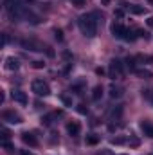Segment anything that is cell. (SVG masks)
<instances>
[{
	"mask_svg": "<svg viewBox=\"0 0 153 155\" xmlns=\"http://www.w3.org/2000/svg\"><path fill=\"white\" fill-rule=\"evenodd\" d=\"M0 132H2V139H4V141H7V139L11 137V134H9V130H7V128H2Z\"/></svg>",
	"mask_w": 153,
	"mask_h": 155,
	"instance_id": "obj_22",
	"label": "cell"
},
{
	"mask_svg": "<svg viewBox=\"0 0 153 155\" xmlns=\"http://www.w3.org/2000/svg\"><path fill=\"white\" fill-rule=\"evenodd\" d=\"M128 144H132V146H139V139H135V137H132V139L128 141Z\"/></svg>",
	"mask_w": 153,
	"mask_h": 155,
	"instance_id": "obj_25",
	"label": "cell"
},
{
	"mask_svg": "<svg viewBox=\"0 0 153 155\" xmlns=\"http://www.w3.org/2000/svg\"><path fill=\"white\" fill-rule=\"evenodd\" d=\"M13 99L16 103H20V105H27V96L22 90H13Z\"/></svg>",
	"mask_w": 153,
	"mask_h": 155,
	"instance_id": "obj_10",
	"label": "cell"
},
{
	"mask_svg": "<svg viewBox=\"0 0 153 155\" xmlns=\"http://www.w3.org/2000/svg\"><path fill=\"white\" fill-rule=\"evenodd\" d=\"M135 74L141 76V78H151V72H150V71H142V69H137Z\"/></svg>",
	"mask_w": 153,
	"mask_h": 155,
	"instance_id": "obj_19",
	"label": "cell"
},
{
	"mask_svg": "<svg viewBox=\"0 0 153 155\" xmlns=\"http://www.w3.org/2000/svg\"><path fill=\"white\" fill-rule=\"evenodd\" d=\"M2 119L7 121V123H11V124H20V123H22V116L16 114V112H13V110L4 112V114H2Z\"/></svg>",
	"mask_w": 153,
	"mask_h": 155,
	"instance_id": "obj_5",
	"label": "cell"
},
{
	"mask_svg": "<svg viewBox=\"0 0 153 155\" xmlns=\"http://www.w3.org/2000/svg\"><path fill=\"white\" fill-rule=\"evenodd\" d=\"M142 96H144V97H146V99H148V101H150V103L153 105V88H148V90H144V92H142Z\"/></svg>",
	"mask_w": 153,
	"mask_h": 155,
	"instance_id": "obj_18",
	"label": "cell"
},
{
	"mask_svg": "<svg viewBox=\"0 0 153 155\" xmlns=\"http://www.w3.org/2000/svg\"><path fill=\"white\" fill-rule=\"evenodd\" d=\"M22 155H34V153H31V152H27V150H22Z\"/></svg>",
	"mask_w": 153,
	"mask_h": 155,
	"instance_id": "obj_29",
	"label": "cell"
},
{
	"mask_svg": "<svg viewBox=\"0 0 153 155\" xmlns=\"http://www.w3.org/2000/svg\"><path fill=\"white\" fill-rule=\"evenodd\" d=\"M101 96H103V87H101V85L94 87V90H92V99H94V101H99Z\"/></svg>",
	"mask_w": 153,
	"mask_h": 155,
	"instance_id": "obj_13",
	"label": "cell"
},
{
	"mask_svg": "<svg viewBox=\"0 0 153 155\" xmlns=\"http://www.w3.org/2000/svg\"><path fill=\"white\" fill-rule=\"evenodd\" d=\"M72 4H74L76 7H83V5L86 4V0H72Z\"/></svg>",
	"mask_w": 153,
	"mask_h": 155,
	"instance_id": "obj_24",
	"label": "cell"
},
{
	"mask_svg": "<svg viewBox=\"0 0 153 155\" xmlns=\"http://www.w3.org/2000/svg\"><path fill=\"white\" fill-rule=\"evenodd\" d=\"M61 101H63L67 107H72V99H70L69 96H65V94H63V96H61Z\"/></svg>",
	"mask_w": 153,
	"mask_h": 155,
	"instance_id": "obj_21",
	"label": "cell"
},
{
	"mask_svg": "<svg viewBox=\"0 0 153 155\" xmlns=\"http://www.w3.org/2000/svg\"><path fill=\"white\" fill-rule=\"evenodd\" d=\"M121 96H122V88L112 85V87H110V97H112V99H117V97H121Z\"/></svg>",
	"mask_w": 153,
	"mask_h": 155,
	"instance_id": "obj_14",
	"label": "cell"
},
{
	"mask_svg": "<svg viewBox=\"0 0 153 155\" xmlns=\"http://www.w3.org/2000/svg\"><path fill=\"white\" fill-rule=\"evenodd\" d=\"M97 143H99V135H96V134L86 135V144H88V146H96Z\"/></svg>",
	"mask_w": 153,
	"mask_h": 155,
	"instance_id": "obj_15",
	"label": "cell"
},
{
	"mask_svg": "<svg viewBox=\"0 0 153 155\" xmlns=\"http://www.w3.org/2000/svg\"><path fill=\"white\" fill-rule=\"evenodd\" d=\"M148 25H153V16H150V18H148Z\"/></svg>",
	"mask_w": 153,
	"mask_h": 155,
	"instance_id": "obj_30",
	"label": "cell"
},
{
	"mask_svg": "<svg viewBox=\"0 0 153 155\" xmlns=\"http://www.w3.org/2000/svg\"><path fill=\"white\" fill-rule=\"evenodd\" d=\"M54 35H56V40H63V35H61V31H54Z\"/></svg>",
	"mask_w": 153,
	"mask_h": 155,
	"instance_id": "obj_26",
	"label": "cell"
},
{
	"mask_svg": "<svg viewBox=\"0 0 153 155\" xmlns=\"http://www.w3.org/2000/svg\"><path fill=\"white\" fill-rule=\"evenodd\" d=\"M122 155H124V153H122Z\"/></svg>",
	"mask_w": 153,
	"mask_h": 155,
	"instance_id": "obj_32",
	"label": "cell"
},
{
	"mask_svg": "<svg viewBox=\"0 0 153 155\" xmlns=\"http://www.w3.org/2000/svg\"><path fill=\"white\" fill-rule=\"evenodd\" d=\"M141 130L144 132V135H148V137L153 139V123L151 121H146V119H144V121L141 123Z\"/></svg>",
	"mask_w": 153,
	"mask_h": 155,
	"instance_id": "obj_8",
	"label": "cell"
},
{
	"mask_svg": "<svg viewBox=\"0 0 153 155\" xmlns=\"http://www.w3.org/2000/svg\"><path fill=\"white\" fill-rule=\"evenodd\" d=\"M31 88H33V92L36 94V96H49L50 94V88H49V85L43 81V79H34L33 81V85H31Z\"/></svg>",
	"mask_w": 153,
	"mask_h": 155,
	"instance_id": "obj_4",
	"label": "cell"
},
{
	"mask_svg": "<svg viewBox=\"0 0 153 155\" xmlns=\"http://www.w3.org/2000/svg\"><path fill=\"white\" fill-rule=\"evenodd\" d=\"M67 132H69L72 137H76V135H79V132H81V124H79L77 121H69V123H67Z\"/></svg>",
	"mask_w": 153,
	"mask_h": 155,
	"instance_id": "obj_7",
	"label": "cell"
},
{
	"mask_svg": "<svg viewBox=\"0 0 153 155\" xmlns=\"http://www.w3.org/2000/svg\"><path fill=\"white\" fill-rule=\"evenodd\" d=\"M33 67H34V69H41V67H43V63H41V61H34V65H33Z\"/></svg>",
	"mask_w": 153,
	"mask_h": 155,
	"instance_id": "obj_27",
	"label": "cell"
},
{
	"mask_svg": "<svg viewBox=\"0 0 153 155\" xmlns=\"http://www.w3.org/2000/svg\"><path fill=\"white\" fill-rule=\"evenodd\" d=\"M18 67H20V63H18L16 58H7V60H5V69H7V71H16Z\"/></svg>",
	"mask_w": 153,
	"mask_h": 155,
	"instance_id": "obj_12",
	"label": "cell"
},
{
	"mask_svg": "<svg viewBox=\"0 0 153 155\" xmlns=\"http://www.w3.org/2000/svg\"><path fill=\"white\" fill-rule=\"evenodd\" d=\"M79 29H81V33L86 38H94L97 35V20H96V15L94 13L83 15L79 18Z\"/></svg>",
	"mask_w": 153,
	"mask_h": 155,
	"instance_id": "obj_1",
	"label": "cell"
},
{
	"mask_svg": "<svg viewBox=\"0 0 153 155\" xmlns=\"http://www.w3.org/2000/svg\"><path fill=\"white\" fill-rule=\"evenodd\" d=\"M22 141L25 143V144H29V146H38V139L34 137V134H31V132H24L22 134Z\"/></svg>",
	"mask_w": 153,
	"mask_h": 155,
	"instance_id": "obj_6",
	"label": "cell"
},
{
	"mask_svg": "<svg viewBox=\"0 0 153 155\" xmlns=\"http://www.w3.org/2000/svg\"><path fill=\"white\" fill-rule=\"evenodd\" d=\"M77 110H79V112H81V114H86V112H88V110H86V108H85V107H83V105H79V108H77Z\"/></svg>",
	"mask_w": 153,
	"mask_h": 155,
	"instance_id": "obj_28",
	"label": "cell"
},
{
	"mask_svg": "<svg viewBox=\"0 0 153 155\" xmlns=\"http://www.w3.org/2000/svg\"><path fill=\"white\" fill-rule=\"evenodd\" d=\"M135 61H137L135 58H126V67H128L130 71H133V72L137 71V67H135Z\"/></svg>",
	"mask_w": 153,
	"mask_h": 155,
	"instance_id": "obj_17",
	"label": "cell"
},
{
	"mask_svg": "<svg viewBox=\"0 0 153 155\" xmlns=\"http://www.w3.org/2000/svg\"><path fill=\"white\" fill-rule=\"evenodd\" d=\"M15 5H18V0H5V7H7V9H11V7H15Z\"/></svg>",
	"mask_w": 153,
	"mask_h": 155,
	"instance_id": "obj_23",
	"label": "cell"
},
{
	"mask_svg": "<svg viewBox=\"0 0 153 155\" xmlns=\"http://www.w3.org/2000/svg\"><path fill=\"white\" fill-rule=\"evenodd\" d=\"M108 76L112 79H117V78L124 76V67H122V61L121 60H112L110 65H108Z\"/></svg>",
	"mask_w": 153,
	"mask_h": 155,
	"instance_id": "obj_3",
	"label": "cell"
},
{
	"mask_svg": "<svg viewBox=\"0 0 153 155\" xmlns=\"http://www.w3.org/2000/svg\"><path fill=\"white\" fill-rule=\"evenodd\" d=\"M56 116H58V114H49V116H45V117H43L41 121H43L45 124H52V119H54Z\"/></svg>",
	"mask_w": 153,
	"mask_h": 155,
	"instance_id": "obj_20",
	"label": "cell"
},
{
	"mask_svg": "<svg viewBox=\"0 0 153 155\" xmlns=\"http://www.w3.org/2000/svg\"><path fill=\"white\" fill-rule=\"evenodd\" d=\"M128 11H130L132 15H144V13H146V7H142V5H135V4H130V5H128Z\"/></svg>",
	"mask_w": 153,
	"mask_h": 155,
	"instance_id": "obj_11",
	"label": "cell"
},
{
	"mask_svg": "<svg viewBox=\"0 0 153 155\" xmlns=\"http://www.w3.org/2000/svg\"><path fill=\"white\" fill-rule=\"evenodd\" d=\"M135 60H137V61H141V63H151V61H153L151 56H146V54H139Z\"/></svg>",
	"mask_w": 153,
	"mask_h": 155,
	"instance_id": "obj_16",
	"label": "cell"
},
{
	"mask_svg": "<svg viewBox=\"0 0 153 155\" xmlns=\"http://www.w3.org/2000/svg\"><path fill=\"white\" fill-rule=\"evenodd\" d=\"M110 4V0H103V5H108Z\"/></svg>",
	"mask_w": 153,
	"mask_h": 155,
	"instance_id": "obj_31",
	"label": "cell"
},
{
	"mask_svg": "<svg viewBox=\"0 0 153 155\" xmlns=\"http://www.w3.org/2000/svg\"><path fill=\"white\" fill-rule=\"evenodd\" d=\"M110 31H112L114 36H117V38H121V40H126V41H133V40H135L133 31H130V29L124 27L122 24H112Z\"/></svg>",
	"mask_w": 153,
	"mask_h": 155,
	"instance_id": "obj_2",
	"label": "cell"
},
{
	"mask_svg": "<svg viewBox=\"0 0 153 155\" xmlns=\"http://www.w3.org/2000/svg\"><path fill=\"white\" fill-rule=\"evenodd\" d=\"M22 45L27 47V49H31V51H43V49H47V47H43L41 43H36V41H33V40H24Z\"/></svg>",
	"mask_w": 153,
	"mask_h": 155,
	"instance_id": "obj_9",
	"label": "cell"
}]
</instances>
